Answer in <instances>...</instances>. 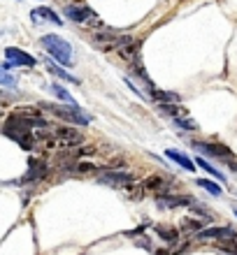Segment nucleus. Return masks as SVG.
Here are the masks:
<instances>
[{
  "label": "nucleus",
  "instance_id": "a211bd4d",
  "mask_svg": "<svg viewBox=\"0 0 237 255\" xmlns=\"http://www.w3.org/2000/svg\"><path fill=\"white\" fill-rule=\"evenodd\" d=\"M196 165H198V167H203L205 172H210L212 176H217L219 181H226V176L221 174L219 169H214V167H212V165H210V162H207V160H205V158H198V160H196Z\"/></svg>",
  "mask_w": 237,
  "mask_h": 255
},
{
  "label": "nucleus",
  "instance_id": "f3484780",
  "mask_svg": "<svg viewBox=\"0 0 237 255\" xmlns=\"http://www.w3.org/2000/svg\"><path fill=\"white\" fill-rule=\"evenodd\" d=\"M47 67H49V72H51V74H56L58 79H65V81H75V84H77V79H75V77H70V72H65L63 67H58V65H56V63H54V61H51V58H49V61H47Z\"/></svg>",
  "mask_w": 237,
  "mask_h": 255
},
{
  "label": "nucleus",
  "instance_id": "423d86ee",
  "mask_svg": "<svg viewBox=\"0 0 237 255\" xmlns=\"http://www.w3.org/2000/svg\"><path fill=\"white\" fill-rule=\"evenodd\" d=\"M65 16H68L70 21H75V23H84V26H88L91 19H95L98 14H95L88 5H68L65 7Z\"/></svg>",
  "mask_w": 237,
  "mask_h": 255
},
{
  "label": "nucleus",
  "instance_id": "f8f14e48",
  "mask_svg": "<svg viewBox=\"0 0 237 255\" xmlns=\"http://www.w3.org/2000/svg\"><path fill=\"white\" fill-rule=\"evenodd\" d=\"M144 190H151V193H165V190L170 188V181H168V176H163V174H151L144 179Z\"/></svg>",
  "mask_w": 237,
  "mask_h": 255
},
{
  "label": "nucleus",
  "instance_id": "f257e3e1",
  "mask_svg": "<svg viewBox=\"0 0 237 255\" xmlns=\"http://www.w3.org/2000/svg\"><path fill=\"white\" fill-rule=\"evenodd\" d=\"M81 141H84V137L75 128H56L51 132H35V146L42 148V151H54V153H63L68 148H75Z\"/></svg>",
  "mask_w": 237,
  "mask_h": 255
},
{
  "label": "nucleus",
  "instance_id": "1a4fd4ad",
  "mask_svg": "<svg viewBox=\"0 0 237 255\" xmlns=\"http://www.w3.org/2000/svg\"><path fill=\"white\" fill-rule=\"evenodd\" d=\"M198 237H200L203 242H207V239H219V242H224V239H235L237 232L233 228H228V225H224V228L200 230V232H198Z\"/></svg>",
  "mask_w": 237,
  "mask_h": 255
},
{
  "label": "nucleus",
  "instance_id": "4be33fe9",
  "mask_svg": "<svg viewBox=\"0 0 237 255\" xmlns=\"http://www.w3.org/2000/svg\"><path fill=\"white\" fill-rule=\"evenodd\" d=\"M219 249L226 251V253H231V255H237V237L235 239H224V242H219Z\"/></svg>",
  "mask_w": 237,
  "mask_h": 255
},
{
  "label": "nucleus",
  "instance_id": "412c9836",
  "mask_svg": "<svg viewBox=\"0 0 237 255\" xmlns=\"http://www.w3.org/2000/svg\"><path fill=\"white\" fill-rule=\"evenodd\" d=\"M175 123L179 128H184V130H198V123L193 121V119H189V114H186V116H177Z\"/></svg>",
  "mask_w": 237,
  "mask_h": 255
},
{
  "label": "nucleus",
  "instance_id": "4468645a",
  "mask_svg": "<svg viewBox=\"0 0 237 255\" xmlns=\"http://www.w3.org/2000/svg\"><path fill=\"white\" fill-rule=\"evenodd\" d=\"M165 155H168L170 160H175L179 167H184L186 172H193V169H196V162L191 160L189 155H184V153H179V151H175V148H168V151H165Z\"/></svg>",
  "mask_w": 237,
  "mask_h": 255
},
{
  "label": "nucleus",
  "instance_id": "6ab92c4d",
  "mask_svg": "<svg viewBox=\"0 0 237 255\" xmlns=\"http://www.w3.org/2000/svg\"><path fill=\"white\" fill-rule=\"evenodd\" d=\"M35 176H37V179H40V176H44V162L30 160V174L26 176V181H33Z\"/></svg>",
  "mask_w": 237,
  "mask_h": 255
},
{
  "label": "nucleus",
  "instance_id": "f03ea898",
  "mask_svg": "<svg viewBox=\"0 0 237 255\" xmlns=\"http://www.w3.org/2000/svg\"><path fill=\"white\" fill-rule=\"evenodd\" d=\"M40 42H42V47L47 49V54L51 58H56L61 65H65V67L72 65V49H70V44L63 37H58V35H44Z\"/></svg>",
  "mask_w": 237,
  "mask_h": 255
},
{
  "label": "nucleus",
  "instance_id": "393cba45",
  "mask_svg": "<svg viewBox=\"0 0 237 255\" xmlns=\"http://www.w3.org/2000/svg\"><path fill=\"white\" fill-rule=\"evenodd\" d=\"M126 188H128V195L133 197V200H140V197H142V193H144V186H133V183H128Z\"/></svg>",
  "mask_w": 237,
  "mask_h": 255
},
{
  "label": "nucleus",
  "instance_id": "9b49d317",
  "mask_svg": "<svg viewBox=\"0 0 237 255\" xmlns=\"http://www.w3.org/2000/svg\"><path fill=\"white\" fill-rule=\"evenodd\" d=\"M30 19L37 21V23H56V26H61L63 21L58 19V14L54 9H49V7H35L33 12H30Z\"/></svg>",
  "mask_w": 237,
  "mask_h": 255
},
{
  "label": "nucleus",
  "instance_id": "2eb2a0df",
  "mask_svg": "<svg viewBox=\"0 0 237 255\" xmlns=\"http://www.w3.org/2000/svg\"><path fill=\"white\" fill-rule=\"evenodd\" d=\"M203 230V223L196 221V218H184L182 225H179V232L184 235H193V232H200Z\"/></svg>",
  "mask_w": 237,
  "mask_h": 255
},
{
  "label": "nucleus",
  "instance_id": "9d476101",
  "mask_svg": "<svg viewBox=\"0 0 237 255\" xmlns=\"http://www.w3.org/2000/svg\"><path fill=\"white\" fill-rule=\"evenodd\" d=\"M5 56L9 58V63H12V65L33 67L35 63H37L30 54H26V51H21V49H16V47H7V49H5Z\"/></svg>",
  "mask_w": 237,
  "mask_h": 255
},
{
  "label": "nucleus",
  "instance_id": "6e6552de",
  "mask_svg": "<svg viewBox=\"0 0 237 255\" xmlns=\"http://www.w3.org/2000/svg\"><path fill=\"white\" fill-rule=\"evenodd\" d=\"M98 181L100 183H107V186H114V188H126L128 183H133V174L128 172H105V174L98 176Z\"/></svg>",
  "mask_w": 237,
  "mask_h": 255
},
{
  "label": "nucleus",
  "instance_id": "20e7f679",
  "mask_svg": "<svg viewBox=\"0 0 237 255\" xmlns=\"http://www.w3.org/2000/svg\"><path fill=\"white\" fill-rule=\"evenodd\" d=\"M126 40H130L128 35H121V33H93L91 37V44L100 51H114L116 47H121Z\"/></svg>",
  "mask_w": 237,
  "mask_h": 255
},
{
  "label": "nucleus",
  "instance_id": "39448f33",
  "mask_svg": "<svg viewBox=\"0 0 237 255\" xmlns=\"http://www.w3.org/2000/svg\"><path fill=\"white\" fill-rule=\"evenodd\" d=\"M140 49H142V42L135 40V37H130V40L123 42L121 47H116L114 51L121 61H126V63L137 67V65H142V63H140Z\"/></svg>",
  "mask_w": 237,
  "mask_h": 255
},
{
  "label": "nucleus",
  "instance_id": "dca6fc26",
  "mask_svg": "<svg viewBox=\"0 0 237 255\" xmlns=\"http://www.w3.org/2000/svg\"><path fill=\"white\" fill-rule=\"evenodd\" d=\"M154 230L158 232V237H161L163 242H168V244H175V242H177V237H179V232H177L175 228H165V225H156Z\"/></svg>",
  "mask_w": 237,
  "mask_h": 255
},
{
  "label": "nucleus",
  "instance_id": "7ed1b4c3",
  "mask_svg": "<svg viewBox=\"0 0 237 255\" xmlns=\"http://www.w3.org/2000/svg\"><path fill=\"white\" fill-rule=\"evenodd\" d=\"M40 107L54 112V114L58 116V119H63V121L77 123V126H86L88 123V116H84V112H81L77 105H70V107H56V105H47V102H42Z\"/></svg>",
  "mask_w": 237,
  "mask_h": 255
},
{
  "label": "nucleus",
  "instance_id": "b1692460",
  "mask_svg": "<svg viewBox=\"0 0 237 255\" xmlns=\"http://www.w3.org/2000/svg\"><path fill=\"white\" fill-rule=\"evenodd\" d=\"M198 186H200V188H205L207 193H212L214 197H219V195H221V188H219L214 181H205V179H200V181H198Z\"/></svg>",
  "mask_w": 237,
  "mask_h": 255
},
{
  "label": "nucleus",
  "instance_id": "ddd939ff",
  "mask_svg": "<svg viewBox=\"0 0 237 255\" xmlns=\"http://www.w3.org/2000/svg\"><path fill=\"white\" fill-rule=\"evenodd\" d=\"M158 204L165 209H175V207H189V204H193V200L191 197H186V195H165V197H158Z\"/></svg>",
  "mask_w": 237,
  "mask_h": 255
},
{
  "label": "nucleus",
  "instance_id": "0eeeda50",
  "mask_svg": "<svg viewBox=\"0 0 237 255\" xmlns=\"http://www.w3.org/2000/svg\"><path fill=\"white\" fill-rule=\"evenodd\" d=\"M193 146L205 155H214V158H221V160H233V151L231 148L221 146V144H210V141H196Z\"/></svg>",
  "mask_w": 237,
  "mask_h": 255
},
{
  "label": "nucleus",
  "instance_id": "aec40b11",
  "mask_svg": "<svg viewBox=\"0 0 237 255\" xmlns=\"http://www.w3.org/2000/svg\"><path fill=\"white\" fill-rule=\"evenodd\" d=\"M51 91H54V95H56V98H58V100L68 102V105H75V100L70 98V93H68V91H65V88H63V86H58V84H54V86H51Z\"/></svg>",
  "mask_w": 237,
  "mask_h": 255
},
{
  "label": "nucleus",
  "instance_id": "a878e982",
  "mask_svg": "<svg viewBox=\"0 0 237 255\" xmlns=\"http://www.w3.org/2000/svg\"><path fill=\"white\" fill-rule=\"evenodd\" d=\"M88 172H95V167H91V165H79L77 167V174H88Z\"/></svg>",
  "mask_w": 237,
  "mask_h": 255
},
{
  "label": "nucleus",
  "instance_id": "5701e85b",
  "mask_svg": "<svg viewBox=\"0 0 237 255\" xmlns=\"http://www.w3.org/2000/svg\"><path fill=\"white\" fill-rule=\"evenodd\" d=\"M0 84H2V86H7V88H14L16 86V81H14V77L9 72H7L5 67L0 65Z\"/></svg>",
  "mask_w": 237,
  "mask_h": 255
}]
</instances>
